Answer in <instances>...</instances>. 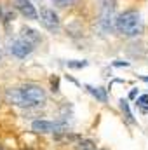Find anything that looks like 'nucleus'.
<instances>
[{
	"mask_svg": "<svg viewBox=\"0 0 148 150\" xmlns=\"http://www.w3.org/2000/svg\"><path fill=\"white\" fill-rule=\"evenodd\" d=\"M4 96L9 105L21 107V108L40 107L47 101V93L38 84H25L21 87H9L5 89Z\"/></svg>",
	"mask_w": 148,
	"mask_h": 150,
	"instance_id": "nucleus-1",
	"label": "nucleus"
},
{
	"mask_svg": "<svg viewBox=\"0 0 148 150\" xmlns=\"http://www.w3.org/2000/svg\"><path fill=\"white\" fill-rule=\"evenodd\" d=\"M145 30L141 14L138 11H125L120 16H117L115 19V32L120 33L122 37L132 38V37H140Z\"/></svg>",
	"mask_w": 148,
	"mask_h": 150,
	"instance_id": "nucleus-2",
	"label": "nucleus"
},
{
	"mask_svg": "<svg viewBox=\"0 0 148 150\" xmlns=\"http://www.w3.org/2000/svg\"><path fill=\"white\" fill-rule=\"evenodd\" d=\"M115 0H101L99 4V28L105 32V33H111L115 30V19H117V14H115Z\"/></svg>",
	"mask_w": 148,
	"mask_h": 150,
	"instance_id": "nucleus-3",
	"label": "nucleus"
},
{
	"mask_svg": "<svg viewBox=\"0 0 148 150\" xmlns=\"http://www.w3.org/2000/svg\"><path fill=\"white\" fill-rule=\"evenodd\" d=\"M38 21L44 25L45 30H49V32H52V33H58V32L61 30V19H59V16L54 12V9H51V7H42V9H40Z\"/></svg>",
	"mask_w": 148,
	"mask_h": 150,
	"instance_id": "nucleus-4",
	"label": "nucleus"
},
{
	"mask_svg": "<svg viewBox=\"0 0 148 150\" xmlns=\"http://www.w3.org/2000/svg\"><path fill=\"white\" fill-rule=\"evenodd\" d=\"M32 131L38 133V134H56V133H63L65 126L59 122H51V120H44L38 119L32 122Z\"/></svg>",
	"mask_w": 148,
	"mask_h": 150,
	"instance_id": "nucleus-5",
	"label": "nucleus"
},
{
	"mask_svg": "<svg viewBox=\"0 0 148 150\" xmlns=\"http://www.w3.org/2000/svg\"><path fill=\"white\" fill-rule=\"evenodd\" d=\"M33 49H35V47H33L32 44H28V42H25V40H21V38L12 40L11 45H9L11 54H12L14 58H18V59H25L26 56H30V54L33 52Z\"/></svg>",
	"mask_w": 148,
	"mask_h": 150,
	"instance_id": "nucleus-6",
	"label": "nucleus"
},
{
	"mask_svg": "<svg viewBox=\"0 0 148 150\" xmlns=\"http://www.w3.org/2000/svg\"><path fill=\"white\" fill-rule=\"evenodd\" d=\"M14 7L23 18H26L30 21H38V12L30 0H14Z\"/></svg>",
	"mask_w": 148,
	"mask_h": 150,
	"instance_id": "nucleus-7",
	"label": "nucleus"
},
{
	"mask_svg": "<svg viewBox=\"0 0 148 150\" xmlns=\"http://www.w3.org/2000/svg\"><path fill=\"white\" fill-rule=\"evenodd\" d=\"M19 38L21 40H25V42H28V44H32L33 47L42 42V37H40V33H38L37 30H33V28H30V26H23L21 28V33H19Z\"/></svg>",
	"mask_w": 148,
	"mask_h": 150,
	"instance_id": "nucleus-8",
	"label": "nucleus"
},
{
	"mask_svg": "<svg viewBox=\"0 0 148 150\" xmlns=\"http://www.w3.org/2000/svg\"><path fill=\"white\" fill-rule=\"evenodd\" d=\"M85 89L98 100V101H101V103H106V100H108V96H106V91L103 89V87H94V86H85Z\"/></svg>",
	"mask_w": 148,
	"mask_h": 150,
	"instance_id": "nucleus-9",
	"label": "nucleus"
},
{
	"mask_svg": "<svg viewBox=\"0 0 148 150\" xmlns=\"http://www.w3.org/2000/svg\"><path fill=\"white\" fill-rule=\"evenodd\" d=\"M77 150H98V147L92 140H80L77 143Z\"/></svg>",
	"mask_w": 148,
	"mask_h": 150,
	"instance_id": "nucleus-10",
	"label": "nucleus"
},
{
	"mask_svg": "<svg viewBox=\"0 0 148 150\" xmlns=\"http://www.w3.org/2000/svg\"><path fill=\"white\" fill-rule=\"evenodd\" d=\"M118 103H120V110L125 113V119H127L129 122H134V119H132V113H131V110H129V105H127V101H125V100H120Z\"/></svg>",
	"mask_w": 148,
	"mask_h": 150,
	"instance_id": "nucleus-11",
	"label": "nucleus"
},
{
	"mask_svg": "<svg viewBox=\"0 0 148 150\" xmlns=\"http://www.w3.org/2000/svg\"><path fill=\"white\" fill-rule=\"evenodd\" d=\"M58 7H61V9H65V7H72L77 4V0H52Z\"/></svg>",
	"mask_w": 148,
	"mask_h": 150,
	"instance_id": "nucleus-12",
	"label": "nucleus"
},
{
	"mask_svg": "<svg viewBox=\"0 0 148 150\" xmlns=\"http://www.w3.org/2000/svg\"><path fill=\"white\" fill-rule=\"evenodd\" d=\"M68 65V68H84V67H87V61H78V59H73V61H68L66 63Z\"/></svg>",
	"mask_w": 148,
	"mask_h": 150,
	"instance_id": "nucleus-13",
	"label": "nucleus"
},
{
	"mask_svg": "<svg viewBox=\"0 0 148 150\" xmlns=\"http://www.w3.org/2000/svg\"><path fill=\"white\" fill-rule=\"evenodd\" d=\"M136 105H140V107H147L148 105V94H143L141 98H138V100H136Z\"/></svg>",
	"mask_w": 148,
	"mask_h": 150,
	"instance_id": "nucleus-14",
	"label": "nucleus"
},
{
	"mask_svg": "<svg viewBox=\"0 0 148 150\" xmlns=\"http://www.w3.org/2000/svg\"><path fill=\"white\" fill-rule=\"evenodd\" d=\"M51 84H52V91H58V89H59V80H58V77H52V79H51Z\"/></svg>",
	"mask_w": 148,
	"mask_h": 150,
	"instance_id": "nucleus-15",
	"label": "nucleus"
},
{
	"mask_svg": "<svg viewBox=\"0 0 148 150\" xmlns=\"http://www.w3.org/2000/svg\"><path fill=\"white\" fill-rule=\"evenodd\" d=\"M113 67H129V61H115Z\"/></svg>",
	"mask_w": 148,
	"mask_h": 150,
	"instance_id": "nucleus-16",
	"label": "nucleus"
},
{
	"mask_svg": "<svg viewBox=\"0 0 148 150\" xmlns=\"http://www.w3.org/2000/svg\"><path fill=\"white\" fill-rule=\"evenodd\" d=\"M136 94H138V91H136V89H132V91H131V94H129V98H136Z\"/></svg>",
	"mask_w": 148,
	"mask_h": 150,
	"instance_id": "nucleus-17",
	"label": "nucleus"
},
{
	"mask_svg": "<svg viewBox=\"0 0 148 150\" xmlns=\"http://www.w3.org/2000/svg\"><path fill=\"white\" fill-rule=\"evenodd\" d=\"M141 80H145V82H148V77H141Z\"/></svg>",
	"mask_w": 148,
	"mask_h": 150,
	"instance_id": "nucleus-18",
	"label": "nucleus"
},
{
	"mask_svg": "<svg viewBox=\"0 0 148 150\" xmlns=\"http://www.w3.org/2000/svg\"><path fill=\"white\" fill-rule=\"evenodd\" d=\"M0 150H4V149H2V145H0Z\"/></svg>",
	"mask_w": 148,
	"mask_h": 150,
	"instance_id": "nucleus-19",
	"label": "nucleus"
},
{
	"mask_svg": "<svg viewBox=\"0 0 148 150\" xmlns=\"http://www.w3.org/2000/svg\"><path fill=\"white\" fill-rule=\"evenodd\" d=\"M101 150H106V149H101Z\"/></svg>",
	"mask_w": 148,
	"mask_h": 150,
	"instance_id": "nucleus-20",
	"label": "nucleus"
}]
</instances>
